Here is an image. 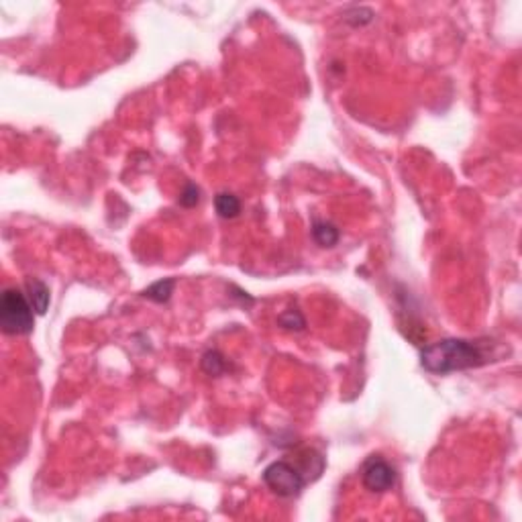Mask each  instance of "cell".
<instances>
[{"label":"cell","mask_w":522,"mask_h":522,"mask_svg":"<svg viewBox=\"0 0 522 522\" xmlns=\"http://www.w3.org/2000/svg\"><path fill=\"white\" fill-rule=\"evenodd\" d=\"M265 486L280 498H296L306 486L304 473L288 461H274L263 469Z\"/></svg>","instance_id":"3957f363"},{"label":"cell","mask_w":522,"mask_h":522,"mask_svg":"<svg viewBox=\"0 0 522 522\" xmlns=\"http://www.w3.org/2000/svg\"><path fill=\"white\" fill-rule=\"evenodd\" d=\"M0 327L4 335H29L35 327L33 306L25 294L6 288L0 298Z\"/></svg>","instance_id":"7a4b0ae2"},{"label":"cell","mask_w":522,"mask_h":522,"mask_svg":"<svg viewBox=\"0 0 522 522\" xmlns=\"http://www.w3.org/2000/svg\"><path fill=\"white\" fill-rule=\"evenodd\" d=\"M174 278H166V280H160V282L151 284L149 288H145L143 290V298H147L151 302H157V304H166V302H170V298L174 294Z\"/></svg>","instance_id":"8992f818"},{"label":"cell","mask_w":522,"mask_h":522,"mask_svg":"<svg viewBox=\"0 0 522 522\" xmlns=\"http://www.w3.org/2000/svg\"><path fill=\"white\" fill-rule=\"evenodd\" d=\"M396 469L382 457H369L361 469L363 488L373 494H384L396 486Z\"/></svg>","instance_id":"277c9868"},{"label":"cell","mask_w":522,"mask_h":522,"mask_svg":"<svg viewBox=\"0 0 522 522\" xmlns=\"http://www.w3.org/2000/svg\"><path fill=\"white\" fill-rule=\"evenodd\" d=\"M202 369H204V373H208L213 378H219V376L225 373L227 361H225V357L219 351H206L202 355Z\"/></svg>","instance_id":"9c48e42d"},{"label":"cell","mask_w":522,"mask_h":522,"mask_svg":"<svg viewBox=\"0 0 522 522\" xmlns=\"http://www.w3.org/2000/svg\"><path fill=\"white\" fill-rule=\"evenodd\" d=\"M198 202H200V188L194 186V184H188V186L184 188L182 196H180V204L186 206V208H192V206H196Z\"/></svg>","instance_id":"8fae6325"},{"label":"cell","mask_w":522,"mask_h":522,"mask_svg":"<svg viewBox=\"0 0 522 522\" xmlns=\"http://www.w3.org/2000/svg\"><path fill=\"white\" fill-rule=\"evenodd\" d=\"M27 294H29V302H31L33 310L37 314H45L47 306H50V288L41 280L33 278L27 282Z\"/></svg>","instance_id":"5b68a950"},{"label":"cell","mask_w":522,"mask_h":522,"mask_svg":"<svg viewBox=\"0 0 522 522\" xmlns=\"http://www.w3.org/2000/svg\"><path fill=\"white\" fill-rule=\"evenodd\" d=\"M215 208L221 219H235L241 213V200L231 192H221L215 198Z\"/></svg>","instance_id":"ba28073f"},{"label":"cell","mask_w":522,"mask_h":522,"mask_svg":"<svg viewBox=\"0 0 522 522\" xmlns=\"http://www.w3.org/2000/svg\"><path fill=\"white\" fill-rule=\"evenodd\" d=\"M420 363L428 373L445 376L451 371L483 365L486 355L477 343H471L467 339H441L420 351Z\"/></svg>","instance_id":"6da1fadb"},{"label":"cell","mask_w":522,"mask_h":522,"mask_svg":"<svg viewBox=\"0 0 522 522\" xmlns=\"http://www.w3.org/2000/svg\"><path fill=\"white\" fill-rule=\"evenodd\" d=\"M278 323H280L284 329H288V331H302V329L306 327L304 316H302L296 308H290V310H286L284 314H280Z\"/></svg>","instance_id":"30bf717a"},{"label":"cell","mask_w":522,"mask_h":522,"mask_svg":"<svg viewBox=\"0 0 522 522\" xmlns=\"http://www.w3.org/2000/svg\"><path fill=\"white\" fill-rule=\"evenodd\" d=\"M312 237L320 247H335L339 243V229L327 221H314Z\"/></svg>","instance_id":"52a82bcc"}]
</instances>
